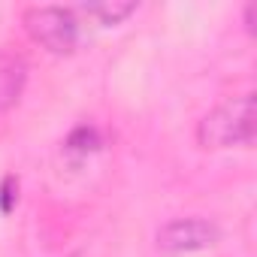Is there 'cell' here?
<instances>
[{
    "mask_svg": "<svg viewBox=\"0 0 257 257\" xmlns=\"http://www.w3.org/2000/svg\"><path fill=\"white\" fill-rule=\"evenodd\" d=\"M257 134V103L254 94H242L233 100H224L221 106H215L209 115H203V121L197 124V143L203 149H248L254 143Z\"/></svg>",
    "mask_w": 257,
    "mask_h": 257,
    "instance_id": "cell-1",
    "label": "cell"
},
{
    "mask_svg": "<svg viewBox=\"0 0 257 257\" xmlns=\"http://www.w3.org/2000/svg\"><path fill=\"white\" fill-rule=\"evenodd\" d=\"M25 31L52 55H73L79 49V19L67 7H31L25 10Z\"/></svg>",
    "mask_w": 257,
    "mask_h": 257,
    "instance_id": "cell-2",
    "label": "cell"
},
{
    "mask_svg": "<svg viewBox=\"0 0 257 257\" xmlns=\"http://www.w3.org/2000/svg\"><path fill=\"white\" fill-rule=\"evenodd\" d=\"M218 227L203 221V218H176L170 224H164L155 236L158 251L179 257V254H194V251H206L218 242Z\"/></svg>",
    "mask_w": 257,
    "mask_h": 257,
    "instance_id": "cell-3",
    "label": "cell"
},
{
    "mask_svg": "<svg viewBox=\"0 0 257 257\" xmlns=\"http://www.w3.org/2000/svg\"><path fill=\"white\" fill-rule=\"evenodd\" d=\"M79 13H85V16H91V19H97V25H121L127 16H134L137 13V4H88V7H82Z\"/></svg>",
    "mask_w": 257,
    "mask_h": 257,
    "instance_id": "cell-4",
    "label": "cell"
},
{
    "mask_svg": "<svg viewBox=\"0 0 257 257\" xmlns=\"http://www.w3.org/2000/svg\"><path fill=\"white\" fill-rule=\"evenodd\" d=\"M97 146H100V137H97L94 127H76L70 134V140H67L70 152H94Z\"/></svg>",
    "mask_w": 257,
    "mask_h": 257,
    "instance_id": "cell-5",
    "label": "cell"
},
{
    "mask_svg": "<svg viewBox=\"0 0 257 257\" xmlns=\"http://www.w3.org/2000/svg\"><path fill=\"white\" fill-rule=\"evenodd\" d=\"M19 200V179L16 176H7L0 182V212H10Z\"/></svg>",
    "mask_w": 257,
    "mask_h": 257,
    "instance_id": "cell-6",
    "label": "cell"
}]
</instances>
